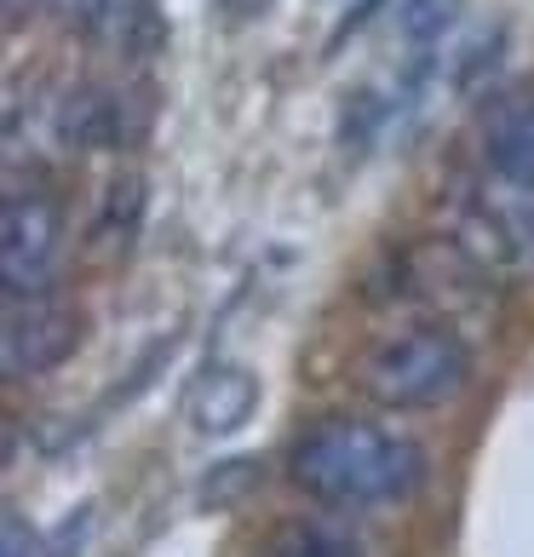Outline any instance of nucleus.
<instances>
[{
  "instance_id": "nucleus-1",
  "label": "nucleus",
  "mask_w": 534,
  "mask_h": 557,
  "mask_svg": "<svg viewBox=\"0 0 534 557\" xmlns=\"http://www.w3.org/2000/svg\"><path fill=\"white\" fill-rule=\"evenodd\" d=\"M425 478V448L374 420H322L294 443V483L322 506H397Z\"/></svg>"
},
{
  "instance_id": "nucleus-2",
  "label": "nucleus",
  "mask_w": 534,
  "mask_h": 557,
  "mask_svg": "<svg viewBox=\"0 0 534 557\" xmlns=\"http://www.w3.org/2000/svg\"><path fill=\"white\" fill-rule=\"evenodd\" d=\"M471 380V350L448 322H420L380 339L362 362V385L380 408H437Z\"/></svg>"
},
{
  "instance_id": "nucleus-3",
  "label": "nucleus",
  "mask_w": 534,
  "mask_h": 557,
  "mask_svg": "<svg viewBox=\"0 0 534 557\" xmlns=\"http://www.w3.org/2000/svg\"><path fill=\"white\" fill-rule=\"evenodd\" d=\"M483 224L518 259H534V98H506L483 127Z\"/></svg>"
},
{
  "instance_id": "nucleus-4",
  "label": "nucleus",
  "mask_w": 534,
  "mask_h": 557,
  "mask_svg": "<svg viewBox=\"0 0 534 557\" xmlns=\"http://www.w3.org/2000/svg\"><path fill=\"white\" fill-rule=\"evenodd\" d=\"M64 247V213L40 190H12L7 213H0V276H7V299L47 294L52 264Z\"/></svg>"
},
{
  "instance_id": "nucleus-5",
  "label": "nucleus",
  "mask_w": 534,
  "mask_h": 557,
  "mask_svg": "<svg viewBox=\"0 0 534 557\" xmlns=\"http://www.w3.org/2000/svg\"><path fill=\"white\" fill-rule=\"evenodd\" d=\"M80 339V317L70 305H58L52 294H24L7 299V327H0V362L7 380H35L58 368Z\"/></svg>"
},
{
  "instance_id": "nucleus-6",
  "label": "nucleus",
  "mask_w": 534,
  "mask_h": 557,
  "mask_svg": "<svg viewBox=\"0 0 534 557\" xmlns=\"http://www.w3.org/2000/svg\"><path fill=\"white\" fill-rule=\"evenodd\" d=\"M253 403H259V380L248 368H213L190 397V420L208 431V437H231V431L248 425Z\"/></svg>"
},
{
  "instance_id": "nucleus-7",
  "label": "nucleus",
  "mask_w": 534,
  "mask_h": 557,
  "mask_svg": "<svg viewBox=\"0 0 534 557\" xmlns=\"http://www.w3.org/2000/svg\"><path fill=\"white\" fill-rule=\"evenodd\" d=\"M64 138L80 144V150H121V138H127V115L110 92H80L64 104Z\"/></svg>"
},
{
  "instance_id": "nucleus-8",
  "label": "nucleus",
  "mask_w": 534,
  "mask_h": 557,
  "mask_svg": "<svg viewBox=\"0 0 534 557\" xmlns=\"http://www.w3.org/2000/svg\"><path fill=\"white\" fill-rule=\"evenodd\" d=\"M264 557H362V546L357 534H345L334 523H294L264 546Z\"/></svg>"
},
{
  "instance_id": "nucleus-9",
  "label": "nucleus",
  "mask_w": 534,
  "mask_h": 557,
  "mask_svg": "<svg viewBox=\"0 0 534 557\" xmlns=\"http://www.w3.org/2000/svg\"><path fill=\"white\" fill-rule=\"evenodd\" d=\"M460 0H397V29L414 52H431L437 40L455 29Z\"/></svg>"
},
{
  "instance_id": "nucleus-10",
  "label": "nucleus",
  "mask_w": 534,
  "mask_h": 557,
  "mask_svg": "<svg viewBox=\"0 0 534 557\" xmlns=\"http://www.w3.org/2000/svg\"><path fill=\"white\" fill-rule=\"evenodd\" d=\"M58 7V17L64 24H75V29H104L110 17H115V0H52Z\"/></svg>"
},
{
  "instance_id": "nucleus-11",
  "label": "nucleus",
  "mask_w": 534,
  "mask_h": 557,
  "mask_svg": "<svg viewBox=\"0 0 534 557\" xmlns=\"http://www.w3.org/2000/svg\"><path fill=\"white\" fill-rule=\"evenodd\" d=\"M7 557H35L40 552V541H35V529H24V518L17 511H7V546H0Z\"/></svg>"
}]
</instances>
